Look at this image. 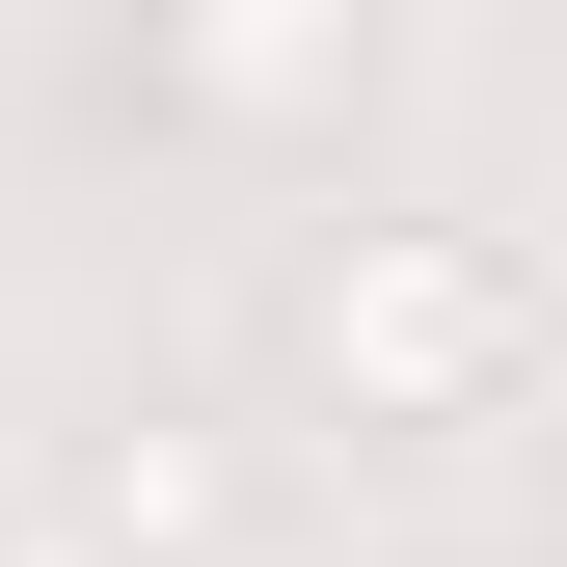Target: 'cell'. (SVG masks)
Returning <instances> with one entry per match:
<instances>
[{"instance_id":"6da1fadb","label":"cell","mask_w":567,"mask_h":567,"mask_svg":"<svg viewBox=\"0 0 567 567\" xmlns=\"http://www.w3.org/2000/svg\"><path fill=\"white\" fill-rule=\"evenodd\" d=\"M514 379H540V270L486 217H351L298 270V405H351V433H486Z\"/></svg>"},{"instance_id":"7a4b0ae2","label":"cell","mask_w":567,"mask_h":567,"mask_svg":"<svg viewBox=\"0 0 567 567\" xmlns=\"http://www.w3.org/2000/svg\"><path fill=\"white\" fill-rule=\"evenodd\" d=\"M135 82L217 135V163H298V135H351V82H379V0H135Z\"/></svg>"},{"instance_id":"3957f363","label":"cell","mask_w":567,"mask_h":567,"mask_svg":"<svg viewBox=\"0 0 567 567\" xmlns=\"http://www.w3.org/2000/svg\"><path fill=\"white\" fill-rule=\"evenodd\" d=\"M54 514H82L109 567H244V514H270V486H244L217 433H82V486H54Z\"/></svg>"}]
</instances>
